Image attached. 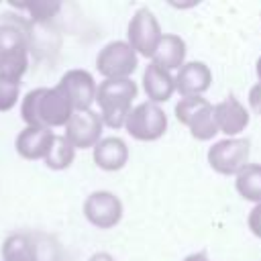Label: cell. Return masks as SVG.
I'll use <instances>...</instances> for the list:
<instances>
[{
    "instance_id": "obj_25",
    "label": "cell",
    "mask_w": 261,
    "mask_h": 261,
    "mask_svg": "<svg viewBox=\"0 0 261 261\" xmlns=\"http://www.w3.org/2000/svg\"><path fill=\"white\" fill-rule=\"evenodd\" d=\"M249 106L253 112L261 114V84H253L251 90H249Z\"/></svg>"
},
{
    "instance_id": "obj_17",
    "label": "cell",
    "mask_w": 261,
    "mask_h": 261,
    "mask_svg": "<svg viewBox=\"0 0 261 261\" xmlns=\"http://www.w3.org/2000/svg\"><path fill=\"white\" fill-rule=\"evenodd\" d=\"M2 261H39V251L31 234L12 232L4 239L0 249Z\"/></svg>"
},
{
    "instance_id": "obj_8",
    "label": "cell",
    "mask_w": 261,
    "mask_h": 261,
    "mask_svg": "<svg viewBox=\"0 0 261 261\" xmlns=\"http://www.w3.org/2000/svg\"><path fill=\"white\" fill-rule=\"evenodd\" d=\"M84 216L90 224H94L96 228H112L120 222L122 218V200L108 190H96L92 194L86 196L84 200Z\"/></svg>"
},
{
    "instance_id": "obj_12",
    "label": "cell",
    "mask_w": 261,
    "mask_h": 261,
    "mask_svg": "<svg viewBox=\"0 0 261 261\" xmlns=\"http://www.w3.org/2000/svg\"><path fill=\"white\" fill-rule=\"evenodd\" d=\"M212 86V71L204 61H186L175 73L179 96H202Z\"/></svg>"
},
{
    "instance_id": "obj_4",
    "label": "cell",
    "mask_w": 261,
    "mask_h": 261,
    "mask_svg": "<svg viewBox=\"0 0 261 261\" xmlns=\"http://www.w3.org/2000/svg\"><path fill=\"white\" fill-rule=\"evenodd\" d=\"M139 55L126 41H110L96 55V69L102 80H126L137 71Z\"/></svg>"
},
{
    "instance_id": "obj_1",
    "label": "cell",
    "mask_w": 261,
    "mask_h": 261,
    "mask_svg": "<svg viewBox=\"0 0 261 261\" xmlns=\"http://www.w3.org/2000/svg\"><path fill=\"white\" fill-rule=\"evenodd\" d=\"M73 112L67 94L57 84L51 88H35L20 100V118L24 126H43L51 130L59 126L65 128Z\"/></svg>"
},
{
    "instance_id": "obj_5",
    "label": "cell",
    "mask_w": 261,
    "mask_h": 261,
    "mask_svg": "<svg viewBox=\"0 0 261 261\" xmlns=\"http://www.w3.org/2000/svg\"><path fill=\"white\" fill-rule=\"evenodd\" d=\"M124 128L137 141H145V143L157 141L167 130V114L161 108V104L145 100V102L133 106Z\"/></svg>"
},
{
    "instance_id": "obj_11",
    "label": "cell",
    "mask_w": 261,
    "mask_h": 261,
    "mask_svg": "<svg viewBox=\"0 0 261 261\" xmlns=\"http://www.w3.org/2000/svg\"><path fill=\"white\" fill-rule=\"evenodd\" d=\"M214 118L218 133H224L226 139H234L249 126L251 114L234 96H226L224 100L214 104Z\"/></svg>"
},
{
    "instance_id": "obj_22",
    "label": "cell",
    "mask_w": 261,
    "mask_h": 261,
    "mask_svg": "<svg viewBox=\"0 0 261 261\" xmlns=\"http://www.w3.org/2000/svg\"><path fill=\"white\" fill-rule=\"evenodd\" d=\"M206 104H208V100H206L204 96H181V98L177 100L175 108H173L175 118H177L184 126H188L190 120H192Z\"/></svg>"
},
{
    "instance_id": "obj_26",
    "label": "cell",
    "mask_w": 261,
    "mask_h": 261,
    "mask_svg": "<svg viewBox=\"0 0 261 261\" xmlns=\"http://www.w3.org/2000/svg\"><path fill=\"white\" fill-rule=\"evenodd\" d=\"M88 261H116L114 255H110L108 251H98V253H92Z\"/></svg>"
},
{
    "instance_id": "obj_21",
    "label": "cell",
    "mask_w": 261,
    "mask_h": 261,
    "mask_svg": "<svg viewBox=\"0 0 261 261\" xmlns=\"http://www.w3.org/2000/svg\"><path fill=\"white\" fill-rule=\"evenodd\" d=\"M12 8L22 10L29 14V20L33 22H49L59 12V2H47V0H35V2H10Z\"/></svg>"
},
{
    "instance_id": "obj_2",
    "label": "cell",
    "mask_w": 261,
    "mask_h": 261,
    "mask_svg": "<svg viewBox=\"0 0 261 261\" xmlns=\"http://www.w3.org/2000/svg\"><path fill=\"white\" fill-rule=\"evenodd\" d=\"M139 94L137 82L126 80H102L96 90V104L100 108V118L104 126L124 128L133 102Z\"/></svg>"
},
{
    "instance_id": "obj_15",
    "label": "cell",
    "mask_w": 261,
    "mask_h": 261,
    "mask_svg": "<svg viewBox=\"0 0 261 261\" xmlns=\"http://www.w3.org/2000/svg\"><path fill=\"white\" fill-rule=\"evenodd\" d=\"M143 92L149 102L163 104L175 92V75L171 71L155 65L153 61H149L143 71Z\"/></svg>"
},
{
    "instance_id": "obj_10",
    "label": "cell",
    "mask_w": 261,
    "mask_h": 261,
    "mask_svg": "<svg viewBox=\"0 0 261 261\" xmlns=\"http://www.w3.org/2000/svg\"><path fill=\"white\" fill-rule=\"evenodd\" d=\"M57 86L67 94L73 110H90L92 104L96 102L98 84L88 69L77 67V69L65 71L57 82Z\"/></svg>"
},
{
    "instance_id": "obj_23",
    "label": "cell",
    "mask_w": 261,
    "mask_h": 261,
    "mask_svg": "<svg viewBox=\"0 0 261 261\" xmlns=\"http://www.w3.org/2000/svg\"><path fill=\"white\" fill-rule=\"evenodd\" d=\"M20 98V82L0 77V112H8Z\"/></svg>"
},
{
    "instance_id": "obj_19",
    "label": "cell",
    "mask_w": 261,
    "mask_h": 261,
    "mask_svg": "<svg viewBox=\"0 0 261 261\" xmlns=\"http://www.w3.org/2000/svg\"><path fill=\"white\" fill-rule=\"evenodd\" d=\"M75 147L65 139V135H55L53 137V143L49 147V153L45 155V165L53 171H63L67 169L73 159H75Z\"/></svg>"
},
{
    "instance_id": "obj_16",
    "label": "cell",
    "mask_w": 261,
    "mask_h": 261,
    "mask_svg": "<svg viewBox=\"0 0 261 261\" xmlns=\"http://www.w3.org/2000/svg\"><path fill=\"white\" fill-rule=\"evenodd\" d=\"M186 41L175 33H163L151 61L167 71L179 69L186 63Z\"/></svg>"
},
{
    "instance_id": "obj_13",
    "label": "cell",
    "mask_w": 261,
    "mask_h": 261,
    "mask_svg": "<svg viewBox=\"0 0 261 261\" xmlns=\"http://www.w3.org/2000/svg\"><path fill=\"white\" fill-rule=\"evenodd\" d=\"M53 137H55V133L51 128L24 126L14 139V149L18 153V157H22L27 161L45 159V155L49 153V147L53 143Z\"/></svg>"
},
{
    "instance_id": "obj_6",
    "label": "cell",
    "mask_w": 261,
    "mask_h": 261,
    "mask_svg": "<svg viewBox=\"0 0 261 261\" xmlns=\"http://www.w3.org/2000/svg\"><path fill=\"white\" fill-rule=\"evenodd\" d=\"M163 37L161 24L151 8H139L126 27V43L135 49L139 57H147L151 61L159 41Z\"/></svg>"
},
{
    "instance_id": "obj_14",
    "label": "cell",
    "mask_w": 261,
    "mask_h": 261,
    "mask_svg": "<svg viewBox=\"0 0 261 261\" xmlns=\"http://www.w3.org/2000/svg\"><path fill=\"white\" fill-rule=\"evenodd\" d=\"M92 159L104 171H118L128 161V145L122 137H102L92 149Z\"/></svg>"
},
{
    "instance_id": "obj_28",
    "label": "cell",
    "mask_w": 261,
    "mask_h": 261,
    "mask_svg": "<svg viewBox=\"0 0 261 261\" xmlns=\"http://www.w3.org/2000/svg\"><path fill=\"white\" fill-rule=\"evenodd\" d=\"M255 73H257L259 84H261V57H259V59H257V63H255Z\"/></svg>"
},
{
    "instance_id": "obj_3",
    "label": "cell",
    "mask_w": 261,
    "mask_h": 261,
    "mask_svg": "<svg viewBox=\"0 0 261 261\" xmlns=\"http://www.w3.org/2000/svg\"><path fill=\"white\" fill-rule=\"evenodd\" d=\"M0 22V77L20 82L29 69V37L16 14Z\"/></svg>"
},
{
    "instance_id": "obj_7",
    "label": "cell",
    "mask_w": 261,
    "mask_h": 261,
    "mask_svg": "<svg viewBox=\"0 0 261 261\" xmlns=\"http://www.w3.org/2000/svg\"><path fill=\"white\" fill-rule=\"evenodd\" d=\"M208 163L216 173L222 175H237L245 165H249L251 147L247 139H220L208 149Z\"/></svg>"
},
{
    "instance_id": "obj_27",
    "label": "cell",
    "mask_w": 261,
    "mask_h": 261,
    "mask_svg": "<svg viewBox=\"0 0 261 261\" xmlns=\"http://www.w3.org/2000/svg\"><path fill=\"white\" fill-rule=\"evenodd\" d=\"M184 261H212L206 253H192V255H188Z\"/></svg>"
},
{
    "instance_id": "obj_9",
    "label": "cell",
    "mask_w": 261,
    "mask_h": 261,
    "mask_svg": "<svg viewBox=\"0 0 261 261\" xmlns=\"http://www.w3.org/2000/svg\"><path fill=\"white\" fill-rule=\"evenodd\" d=\"M104 122L96 110H75L65 124V139L75 149H94L102 139Z\"/></svg>"
},
{
    "instance_id": "obj_18",
    "label": "cell",
    "mask_w": 261,
    "mask_h": 261,
    "mask_svg": "<svg viewBox=\"0 0 261 261\" xmlns=\"http://www.w3.org/2000/svg\"><path fill=\"white\" fill-rule=\"evenodd\" d=\"M234 188L241 198L261 204V163H249L234 175Z\"/></svg>"
},
{
    "instance_id": "obj_24",
    "label": "cell",
    "mask_w": 261,
    "mask_h": 261,
    "mask_svg": "<svg viewBox=\"0 0 261 261\" xmlns=\"http://www.w3.org/2000/svg\"><path fill=\"white\" fill-rule=\"evenodd\" d=\"M247 224H249L251 232H253L257 239H261V204H255V206L251 208V212H249V216H247Z\"/></svg>"
},
{
    "instance_id": "obj_20",
    "label": "cell",
    "mask_w": 261,
    "mask_h": 261,
    "mask_svg": "<svg viewBox=\"0 0 261 261\" xmlns=\"http://www.w3.org/2000/svg\"><path fill=\"white\" fill-rule=\"evenodd\" d=\"M186 128L190 130V135H192L196 141H210V139L218 133L216 118H214V106L208 102V104L190 120V124H188Z\"/></svg>"
}]
</instances>
